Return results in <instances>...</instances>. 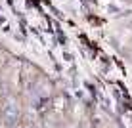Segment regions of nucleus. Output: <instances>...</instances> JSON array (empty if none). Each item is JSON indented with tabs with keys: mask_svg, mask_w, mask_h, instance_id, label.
Wrapping results in <instances>:
<instances>
[{
	"mask_svg": "<svg viewBox=\"0 0 132 128\" xmlns=\"http://www.w3.org/2000/svg\"><path fill=\"white\" fill-rule=\"evenodd\" d=\"M52 107L56 109L57 113H61V115H63V113L69 111V101H67V98H63V96H57V98L52 101Z\"/></svg>",
	"mask_w": 132,
	"mask_h": 128,
	"instance_id": "1",
	"label": "nucleus"
},
{
	"mask_svg": "<svg viewBox=\"0 0 132 128\" xmlns=\"http://www.w3.org/2000/svg\"><path fill=\"white\" fill-rule=\"evenodd\" d=\"M77 128H94V124L90 121H82V122H79V126Z\"/></svg>",
	"mask_w": 132,
	"mask_h": 128,
	"instance_id": "2",
	"label": "nucleus"
}]
</instances>
